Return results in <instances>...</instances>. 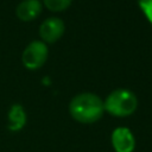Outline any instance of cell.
Wrapping results in <instances>:
<instances>
[{
	"label": "cell",
	"mask_w": 152,
	"mask_h": 152,
	"mask_svg": "<svg viewBox=\"0 0 152 152\" xmlns=\"http://www.w3.org/2000/svg\"><path fill=\"white\" fill-rule=\"evenodd\" d=\"M104 110L113 116H128L133 114L138 107L137 96L128 89L119 88L113 90L103 101Z\"/></svg>",
	"instance_id": "2"
},
{
	"label": "cell",
	"mask_w": 152,
	"mask_h": 152,
	"mask_svg": "<svg viewBox=\"0 0 152 152\" xmlns=\"http://www.w3.org/2000/svg\"><path fill=\"white\" fill-rule=\"evenodd\" d=\"M26 124V113L21 104H12L8 110V129L12 132L20 131Z\"/></svg>",
	"instance_id": "7"
},
{
	"label": "cell",
	"mask_w": 152,
	"mask_h": 152,
	"mask_svg": "<svg viewBox=\"0 0 152 152\" xmlns=\"http://www.w3.org/2000/svg\"><path fill=\"white\" fill-rule=\"evenodd\" d=\"M48 55L49 50L46 44L40 40H33L25 48L21 61L25 68L30 70H37L44 65L48 59Z\"/></svg>",
	"instance_id": "3"
},
{
	"label": "cell",
	"mask_w": 152,
	"mask_h": 152,
	"mask_svg": "<svg viewBox=\"0 0 152 152\" xmlns=\"http://www.w3.org/2000/svg\"><path fill=\"white\" fill-rule=\"evenodd\" d=\"M72 0H43L45 7L52 12H61L71 5Z\"/></svg>",
	"instance_id": "8"
},
{
	"label": "cell",
	"mask_w": 152,
	"mask_h": 152,
	"mask_svg": "<svg viewBox=\"0 0 152 152\" xmlns=\"http://www.w3.org/2000/svg\"><path fill=\"white\" fill-rule=\"evenodd\" d=\"M64 23L57 17H51L45 19L39 26V36L43 42L52 44L57 42L64 33Z\"/></svg>",
	"instance_id": "4"
},
{
	"label": "cell",
	"mask_w": 152,
	"mask_h": 152,
	"mask_svg": "<svg viewBox=\"0 0 152 152\" xmlns=\"http://www.w3.org/2000/svg\"><path fill=\"white\" fill-rule=\"evenodd\" d=\"M42 2L39 0H23L15 8V14L21 21H31L42 12Z\"/></svg>",
	"instance_id": "6"
},
{
	"label": "cell",
	"mask_w": 152,
	"mask_h": 152,
	"mask_svg": "<svg viewBox=\"0 0 152 152\" xmlns=\"http://www.w3.org/2000/svg\"><path fill=\"white\" fill-rule=\"evenodd\" d=\"M103 101L93 93H81L74 96L69 103L71 118L81 124H93L103 115Z\"/></svg>",
	"instance_id": "1"
},
{
	"label": "cell",
	"mask_w": 152,
	"mask_h": 152,
	"mask_svg": "<svg viewBox=\"0 0 152 152\" xmlns=\"http://www.w3.org/2000/svg\"><path fill=\"white\" fill-rule=\"evenodd\" d=\"M138 4L146 19L152 25V0H138Z\"/></svg>",
	"instance_id": "9"
},
{
	"label": "cell",
	"mask_w": 152,
	"mask_h": 152,
	"mask_svg": "<svg viewBox=\"0 0 152 152\" xmlns=\"http://www.w3.org/2000/svg\"><path fill=\"white\" fill-rule=\"evenodd\" d=\"M112 145L115 152H133L135 140L128 128L118 127L112 133Z\"/></svg>",
	"instance_id": "5"
}]
</instances>
